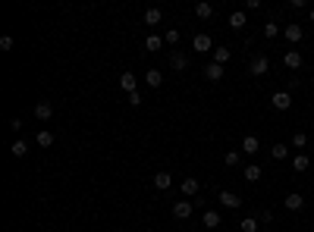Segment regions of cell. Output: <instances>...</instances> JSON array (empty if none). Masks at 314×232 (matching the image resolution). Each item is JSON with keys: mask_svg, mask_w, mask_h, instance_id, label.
<instances>
[{"mask_svg": "<svg viewBox=\"0 0 314 232\" xmlns=\"http://www.w3.org/2000/svg\"><path fill=\"white\" fill-rule=\"evenodd\" d=\"M248 72L251 75H267L270 72V57L267 54H254L251 63H248Z\"/></svg>", "mask_w": 314, "mask_h": 232, "instance_id": "6da1fadb", "label": "cell"}, {"mask_svg": "<svg viewBox=\"0 0 314 232\" xmlns=\"http://www.w3.org/2000/svg\"><path fill=\"white\" fill-rule=\"evenodd\" d=\"M270 107H274V110H279V113H283V110H289L292 107V94L289 91H274V94H270Z\"/></svg>", "mask_w": 314, "mask_h": 232, "instance_id": "7a4b0ae2", "label": "cell"}, {"mask_svg": "<svg viewBox=\"0 0 314 232\" xmlns=\"http://www.w3.org/2000/svg\"><path fill=\"white\" fill-rule=\"evenodd\" d=\"M195 213V201H176L173 204V217L176 220H189Z\"/></svg>", "mask_w": 314, "mask_h": 232, "instance_id": "3957f363", "label": "cell"}, {"mask_svg": "<svg viewBox=\"0 0 314 232\" xmlns=\"http://www.w3.org/2000/svg\"><path fill=\"white\" fill-rule=\"evenodd\" d=\"M302 63H305V60H302L299 50H286V54H283V66H286V69L299 72V69H302Z\"/></svg>", "mask_w": 314, "mask_h": 232, "instance_id": "277c9868", "label": "cell"}, {"mask_svg": "<svg viewBox=\"0 0 314 232\" xmlns=\"http://www.w3.org/2000/svg\"><path fill=\"white\" fill-rule=\"evenodd\" d=\"M283 38L289 41V44H299V41L305 38V29H302L299 22H292V25H286V29H283Z\"/></svg>", "mask_w": 314, "mask_h": 232, "instance_id": "5b68a950", "label": "cell"}, {"mask_svg": "<svg viewBox=\"0 0 314 232\" xmlns=\"http://www.w3.org/2000/svg\"><path fill=\"white\" fill-rule=\"evenodd\" d=\"M170 66H173L176 72L189 69V54H182V50H170Z\"/></svg>", "mask_w": 314, "mask_h": 232, "instance_id": "8992f818", "label": "cell"}, {"mask_svg": "<svg viewBox=\"0 0 314 232\" xmlns=\"http://www.w3.org/2000/svg\"><path fill=\"white\" fill-rule=\"evenodd\" d=\"M192 47H195V54H214V41H210V35H195V41H192Z\"/></svg>", "mask_w": 314, "mask_h": 232, "instance_id": "52a82bcc", "label": "cell"}, {"mask_svg": "<svg viewBox=\"0 0 314 232\" xmlns=\"http://www.w3.org/2000/svg\"><path fill=\"white\" fill-rule=\"evenodd\" d=\"M50 116H54V104H50V100H38V104H35V119L47 123Z\"/></svg>", "mask_w": 314, "mask_h": 232, "instance_id": "ba28073f", "label": "cell"}, {"mask_svg": "<svg viewBox=\"0 0 314 232\" xmlns=\"http://www.w3.org/2000/svg\"><path fill=\"white\" fill-rule=\"evenodd\" d=\"M220 204H223V207H230V210H239V207H242V198L236 195V192H220Z\"/></svg>", "mask_w": 314, "mask_h": 232, "instance_id": "9c48e42d", "label": "cell"}, {"mask_svg": "<svg viewBox=\"0 0 314 232\" xmlns=\"http://www.w3.org/2000/svg\"><path fill=\"white\" fill-rule=\"evenodd\" d=\"M179 188H182V195H185V198H195V195H198V188H201V182H198L195 176H185Z\"/></svg>", "mask_w": 314, "mask_h": 232, "instance_id": "30bf717a", "label": "cell"}, {"mask_svg": "<svg viewBox=\"0 0 314 232\" xmlns=\"http://www.w3.org/2000/svg\"><path fill=\"white\" fill-rule=\"evenodd\" d=\"M283 207H286V210H295V213H299V210L305 207V198H302L299 192H292V195H286V201H283Z\"/></svg>", "mask_w": 314, "mask_h": 232, "instance_id": "8fae6325", "label": "cell"}, {"mask_svg": "<svg viewBox=\"0 0 314 232\" xmlns=\"http://www.w3.org/2000/svg\"><path fill=\"white\" fill-rule=\"evenodd\" d=\"M120 88L126 91V94H132V91H139V79H135L132 72H123L120 75Z\"/></svg>", "mask_w": 314, "mask_h": 232, "instance_id": "7c38bea8", "label": "cell"}, {"mask_svg": "<svg viewBox=\"0 0 314 232\" xmlns=\"http://www.w3.org/2000/svg\"><path fill=\"white\" fill-rule=\"evenodd\" d=\"M170 185H173V176H170V173H164V169L154 173V188H157V192H170Z\"/></svg>", "mask_w": 314, "mask_h": 232, "instance_id": "4fadbf2b", "label": "cell"}, {"mask_svg": "<svg viewBox=\"0 0 314 232\" xmlns=\"http://www.w3.org/2000/svg\"><path fill=\"white\" fill-rule=\"evenodd\" d=\"M223 75H226L223 66H217V63H208V66H205V79H208V82H220Z\"/></svg>", "mask_w": 314, "mask_h": 232, "instance_id": "5bb4252c", "label": "cell"}, {"mask_svg": "<svg viewBox=\"0 0 314 232\" xmlns=\"http://www.w3.org/2000/svg\"><path fill=\"white\" fill-rule=\"evenodd\" d=\"M308 166H311L308 154H295V157H292V169H295V173H308Z\"/></svg>", "mask_w": 314, "mask_h": 232, "instance_id": "9a60e30c", "label": "cell"}, {"mask_svg": "<svg viewBox=\"0 0 314 232\" xmlns=\"http://www.w3.org/2000/svg\"><path fill=\"white\" fill-rule=\"evenodd\" d=\"M145 85H148V88H160V85H164V72H160V69H148L145 72Z\"/></svg>", "mask_w": 314, "mask_h": 232, "instance_id": "2e32d148", "label": "cell"}, {"mask_svg": "<svg viewBox=\"0 0 314 232\" xmlns=\"http://www.w3.org/2000/svg\"><path fill=\"white\" fill-rule=\"evenodd\" d=\"M242 151H245V154H258V151H261L258 135H245V138H242Z\"/></svg>", "mask_w": 314, "mask_h": 232, "instance_id": "e0dca14e", "label": "cell"}, {"mask_svg": "<svg viewBox=\"0 0 314 232\" xmlns=\"http://www.w3.org/2000/svg\"><path fill=\"white\" fill-rule=\"evenodd\" d=\"M230 57H233V50H230V47H214V60H210V63L223 66V63H230Z\"/></svg>", "mask_w": 314, "mask_h": 232, "instance_id": "ac0fdd59", "label": "cell"}, {"mask_svg": "<svg viewBox=\"0 0 314 232\" xmlns=\"http://www.w3.org/2000/svg\"><path fill=\"white\" fill-rule=\"evenodd\" d=\"M305 148H308V135H305V132H292V151L302 154Z\"/></svg>", "mask_w": 314, "mask_h": 232, "instance_id": "d6986e66", "label": "cell"}, {"mask_svg": "<svg viewBox=\"0 0 314 232\" xmlns=\"http://www.w3.org/2000/svg\"><path fill=\"white\" fill-rule=\"evenodd\" d=\"M160 19H164V13H160L157 6H148L145 10V25H160Z\"/></svg>", "mask_w": 314, "mask_h": 232, "instance_id": "ffe728a7", "label": "cell"}, {"mask_svg": "<svg viewBox=\"0 0 314 232\" xmlns=\"http://www.w3.org/2000/svg\"><path fill=\"white\" fill-rule=\"evenodd\" d=\"M145 47H148V54H157V50L164 47V38H160V35H148L145 38Z\"/></svg>", "mask_w": 314, "mask_h": 232, "instance_id": "44dd1931", "label": "cell"}, {"mask_svg": "<svg viewBox=\"0 0 314 232\" xmlns=\"http://www.w3.org/2000/svg\"><path fill=\"white\" fill-rule=\"evenodd\" d=\"M201 223H205L208 229H217V226H220V213H217V210H205V217H201Z\"/></svg>", "mask_w": 314, "mask_h": 232, "instance_id": "7402d4cb", "label": "cell"}, {"mask_svg": "<svg viewBox=\"0 0 314 232\" xmlns=\"http://www.w3.org/2000/svg\"><path fill=\"white\" fill-rule=\"evenodd\" d=\"M270 157H274V160H286V157H289V144H274V148H270Z\"/></svg>", "mask_w": 314, "mask_h": 232, "instance_id": "603a6c76", "label": "cell"}, {"mask_svg": "<svg viewBox=\"0 0 314 232\" xmlns=\"http://www.w3.org/2000/svg\"><path fill=\"white\" fill-rule=\"evenodd\" d=\"M245 25H248V22H245V10H236L230 16V29H245Z\"/></svg>", "mask_w": 314, "mask_h": 232, "instance_id": "cb8c5ba5", "label": "cell"}, {"mask_svg": "<svg viewBox=\"0 0 314 232\" xmlns=\"http://www.w3.org/2000/svg\"><path fill=\"white\" fill-rule=\"evenodd\" d=\"M239 229H242V232H258L261 223H258V217H245V220L239 223Z\"/></svg>", "mask_w": 314, "mask_h": 232, "instance_id": "d4e9b609", "label": "cell"}, {"mask_svg": "<svg viewBox=\"0 0 314 232\" xmlns=\"http://www.w3.org/2000/svg\"><path fill=\"white\" fill-rule=\"evenodd\" d=\"M195 16H198V19H210V16H214V6L210 3H195Z\"/></svg>", "mask_w": 314, "mask_h": 232, "instance_id": "484cf974", "label": "cell"}, {"mask_svg": "<svg viewBox=\"0 0 314 232\" xmlns=\"http://www.w3.org/2000/svg\"><path fill=\"white\" fill-rule=\"evenodd\" d=\"M35 141L41 144V148H50V144H54V132H47V129H41V132L35 135Z\"/></svg>", "mask_w": 314, "mask_h": 232, "instance_id": "4316f807", "label": "cell"}, {"mask_svg": "<svg viewBox=\"0 0 314 232\" xmlns=\"http://www.w3.org/2000/svg\"><path fill=\"white\" fill-rule=\"evenodd\" d=\"M10 154H13V157H25V154H29V144H25L22 138L13 141V144H10Z\"/></svg>", "mask_w": 314, "mask_h": 232, "instance_id": "83f0119b", "label": "cell"}, {"mask_svg": "<svg viewBox=\"0 0 314 232\" xmlns=\"http://www.w3.org/2000/svg\"><path fill=\"white\" fill-rule=\"evenodd\" d=\"M261 32H264V38H267V41H274L277 35H283V29H279V25H274V22H267Z\"/></svg>", "mask_w": 314, "mask_h": 232, "instance_id": "f1b7e54d", "label": "cell"}, {"mask_svg": "<svg viewBox=\"0 0 314 232\" xmlns=\"http://www.w3.org/2000/svg\"><path fill=\"white\" fill-rule=\"evenodd\" d=\"M164 44L176 47V44H179V32H176V29H167V32H164Z\"/></svg>", "mask_w": 314, "mask_h": 232, "instance_id": "f546056e", "label": "cell"}, {"mask_svg": "<svg viewBox=\"0 0 314 232\" xmlns=\"http://www.w3.org/2000/svg\"><path fill=\"white\" fill-rule=\"evenodd\" d=\"M258 179H261V166H254V163L245 166V182H258Z\"/></svg>", "mask_w": 314, "mask_h": 232, "instance_id": "4dcf8cb0", "label": "cell"}, {"mask_svg": "<svg viewBox=\"0 0 314 232\" xmlns=\"http://www.w3.org/2000/svg\"><path fill=\"white\" fill-rule=\"evenodd\" d=\"M239 160H242V154H239V151H226V157H223L226 166H239Z\"/></svg>", "mask_w": 314, "mask_h": 232, "instance_id": "1f68e13d", "label": "cell"}, {"mask_svg": "<svg viewBox=\"0 0 314 232\" xmlns=\"http://www.w3.org/2000/svg\"><path fill=\"white\" fill-rule=\"evenodd\" d=\"M258 223H261V226H270V223H274V213H270L267 207H264V210H258Z\"/></svg>", "mask_w": 314, "mask_h": 232, "instance_id": "d6a6232c", "label": "cell"}, {"mask_svg": "<svg viewBox=\"0 0 314 232\" xmlns=\"http://www.w3.org/2000/svg\"><path fill=\"white\" fill-rule=\"evenodd\" d=\"M126 98H129V104H132V107H139V104H141V91H132V94H126Z\"/></svg>", "mask_w": 314, "mask_h": 232, "instance_id": "836d02e7", "label": "cell"}, {"mask_svg": "<svg viewBox=\"0 0 314 232\" xmlns=\"http://www.w3.org/2000/svg\"><path fill=\"white\" fill-rule=\"evenodd\" d=\"M0 50H13V38H10V35L0 38Z\"/></svg>", "mask_w": 314, "mask_h": 232, "instance_id": "e575fe53", "label": "cell"}, {"mask_svg": "<svg viewBox=\"0 0 314 232\" xmlns=\"http://www.w3.org/2000/svg\"><path fill=\"white\" fill-rule=\"evenodd\" d=\"M289 6H292V10H305L308 3H305V0H289Z\"/></svg>", "mask_w": 314, "mask_h": 232, "instance_id": "d590c367", "label": "cell"}, {"mask_svg": "<svg viewBox=\"0 0 314 232\" xmlns=\"http://www.w3.org/2000/svg\"><path fill=\"white\" fill-rule=\"evenodd\" d=\"M308 19H311V22H314V6H311V10H308Z\"/></svg>", "mask_w": 314, "mask_h": 232, "instance_id": "8d00e7d4", "label": "cell"}]
</instances>
